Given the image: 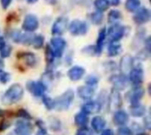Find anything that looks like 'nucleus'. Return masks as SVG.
I'll list each match as a JSON object with an SVG mask.
<instances>
[{"label": "nucleus", "instance_id": "nucleus-36", "mask_svg": "<svg viewBox=\"0 0 151 135\" xmlns=\"http://www.w3.org/2000/svg\"><path fill=\"white\" fill-rule=\"evenodd\" d=\"M82 51H83L85 54L90 55V56H93V55H95V54H97L96 50V47L93 46V45H90V46H88V47H85V48L83 49Z\"/></svg>", "mask_w": 151, "mask_h": 135}, {"label": "nucleus", "instance_id": "nucleus-1", "mask_svg": "<svg viewBox=\"0 0 151 135\" xmlns=\"http://www.w3.org/2000/svg\"><path fill=\"white\" fill-rule=\"evenodd\" d=\"M24 95V89L19 84L12 85L3 96L2 102L4 104H12L19 102Z\"/></svg>", "mask_w": 151, "mask_h": 135}, {"label": "nucleus", "instance_id": "nucleus-39", "mask_svg": "<svg viewBox=\"0 0 151 135\" xmlns=\"http://www.w3.org/2000/svg\"><path fill=\"white\" fill-rule=\"evenodd\" d=\"M101 135H114V133H113V131L111 130V129H106V130H104V131L102 132Z\"/></svg>", "mask_w": 151, "mask_h": 135}, {"label": "nucleus", "instance_id": "nucleus-13", "mask_svg": "<svg viewBox=\"0 0 151 135\" xmlns=\"http://www.w3.org/2000/svg\"><path fill=\"white\" fill-rule=\"evenodd\" d=\"M85 73L86 72L83 67L75 65V66L72 67L71 69H69V71L67 73V76L71 80L77 81V80H80L84 76Z\"/></svg>", "mask_w": 151, "mask_h": 135}, {"label": "nucleus", "instance_id": "nucleus-43", "mask_svg": "<svg viewBox=\"0 0 151 135\" xmlns=\"http://www.w3.org/2000/svg\"><path fill=\"white\" fill-rule=\"evenodd\" d=\"M4 61L0 58V71H2V70L4 69Z\"/></svg>", "mask_w": 151, "mask_h": 135}, {"label": "nucleus", "instance_id": "nucleus-11", "mask_svg": "<svg viewBox=\"0 0 151 135\" xmlns=\"http://www.w3.org/2000/svg\"><path fill=\"white\" fill-rule=\"evenodd\" d=\"M129 79L134 85H140L144 80V72L141 66L134 67L129 73Z\"/></svg>", "mask_w": 151, "mask_h": 135}, {"label": "nucleus", "instance_id": "nucleus-10", "mask_svg": "<svg viewBox=\"0 0 151 135\" xmlns=\"http://www.w3.org/2000/svg\"><path fill=\"white\" fill-rule=\"evenodd\" d=\"M134 58L130 55H125L119 63V69L121 71L122 75L126 76L129 74L131 70L134 68Z\"/></svg>", "mask_w": 151, "mask_h": 135}, {"label": "nucleus", "instance_id": "nucleus-18", "mask_svg": "<svg viewBox=\"0 0 151 135\" xmlns=\"http://www.w3.org/2000/svg\"><path fill=\"white\" fill-rule=\"evenodd\" d=\"M31 126L25 121H19L16 124L15 134L16 135H30L31 134Z\"/></svg>", "mask_w": 151, "mask_h": 135}, {"label": "nucleus", "instance_id": "nucleus-8", "mask_svg": "<svg viewBox=\"0 0 151 135\" xmlns=\"http://www.w3.org/2000/svg\"><path fill=\"white\" fill-rule=\"evenodd\" d=\"M150 19V11L147 7H140L134 15V21L137 25H144Z\"/></svg>", "mask_w": 151, "mask_h": 135}, {"label": "nucleus", "instance_id": "nucleus-17", "mask_svg": "<svg viewBox=\"0 0 151 135\" xmlns=\"http://www.w3.org/2000/svg\"><path fill=\"white\" fill-rule=\"evenodd\" d=\"M78 95L83 100H89L95 95V90L89 86H81L78 88Z\"/></svg>", "mask_w": 151, "mask_h": 135}, {"label": "nucleus", "instance_id": "nucleus-29", "mask_svg": "<svg viewBox=\"0 0 151 135\" xmlns=\"http://www.w3.org/2000/svg\"><path fill=\"white\" fill-rule=\"evenodd\" d=\"M12 52V47L11 45L7 44L4 41L0 42V55L2 57L5 58L8 57L11 55Z\"/></svg>", "mask_w": 151, "mask_h": 135}, {"label": "nucleus", "instance_id": "nucleus-31", "mask_svg": "<svg viewBox=\"0 0 151 135\" xmlns=\"http://www.w3.org/2000/svg\"><path fill=\"white\" fill-rule=\"evenodd\" d=\"M90 19H91L92 23L95 24V25H100V24H102V22L104 20V12H100V11H96L91 13Z\"/></svg>", "mask_w": 151, "mask_h": 135}, {"label": "nucleus", "instance_id": "nucleus-15", "mask_svg": "<svg viewBox=\"0 0 151 135\" xmlns=\"http://www.w3.org/2000/svg\"><path fill=\"white\" fill-rule=\"evenodd\" d=\"M143 96H144V89L142 87L137 86L131 92H129V101L131 102L132 104L138 103Z\"/></svg>", "mask_w": 151, "mask_h": 135}, {"label": "nucleus", "instance_id": "nucleus-35", "mask_svg": "<svg viewBox=\"0 0 151 135\" xmlns=\"http://www.w3.org/2000/svg\"><path fill=\"white\" fill-rule=\"evenodd\" d=\"M116 135H134V134H133V132H132L128 127L122 126V127H120V128H119V129H118Z\"/></svg>", "mask_w": 151, "mask_h": 135}, {"label": "nucleus", "instance_id": "nucleus-37", "mask_svg": "<svg viewBox=\"0 0 151 135\" xmlns=\"http://www.w3.org/2000/svg\"><path fill=\"white\" fill-rule=\"evenodd\" d=\"M76 135H93V133H92V131L89 128L81 127V129L78 130Z\"/></svg>", "mask_w": 151, "mask_h": 135}, {"label": "nucleus", "instance_id": "nucleus-34", "mask_svg": "<svg viewBox=\"0 0 151 135\" xmlns=\"http://www.w3.org/2000/svg\"><path fill=\"white\" fill-rule=\"evenodd\" d=\"M10 80H11V75H10L8 73L4 72V71H3V70L0 71V82L5 84V83H7Z\"/></svg>", "mask_w": 151, "mask_h": 135}, {"label": "nucleus", "instance_id": "nucleus-23", "mask_svg": "<svg viewBox=\"0 0 151 135\" xmlns=\"http://www.w3.org/2000/svg\"><path fill=\"white\" fill-rule=\"evenodd\" d=\"M145 112H146L145 106L140 104L139 103L131 104V106H130V113L134 117H138V118L142 117L145 115Z\"/></svg>", "mask_w": 151, "mask_h": 135}, {"label": "nucleus", "instance_id": "nucleus-26", "mask_svg": "<svg viewBox=\"0 0 151 135\" xmlns=\"http://www.w3.org/2000/svg\"><path fill=\"white\" fill-rule=\"evenodd\" d=\"M122 19V14L121 11L116 9L111 10L108 13V22L111 24H117L118 21H119Z\"/></svg>", "mask_w": 151, "mask_h": 135}, {"label": "nucleus", "instance_id": "nucleus-44", "mask_svg": "<svg viewBox=\"0 0 151 135\" xmlns=\"http://www.w3.org/2000/svg\"><path fill=\"white\" fill-rule=\"evenodd\" d=\"M27 1L28 4H35V3H36L38 0H27Z\"/></svg>", "mask_w": 151, "mask_h": 135}, {"label": "nucleus", "instance_id": "nucleus-41", "mask_svg": "<svg viewBox=\"0 0 151 135\" xmlns=\"http://www.w3.org/2000/svg\"><path fill=\"white\" fill-rule=\"evenodd\" d=\"M45 1H46L49 4H52V5H53V4H56L58 3V0H45Z\"/></svg>", "mask_w": 151, "mask_h": 135}, {"label": "nucleus", "instance_id": "nucleus-40", "mask_svg": "<svg viewBox=\"0 0 151 135\" xmlns=\"http://www.w3.org/2000/svg\"><path fill=\"white\" fill-rule=\"evenodd\" d=\"M110 4H112L113 6H118L120 4V0H108Z\"/></svg>", "mask_w": 151, "mask_h": 135}, {"label": "nucleus", "instance_id": "nucleus-27", "mask_svg": "<svg viewBox=\"0 0 151 135\" xmlns=\"http://www.w3.org/2000/svg\"><path fill=\"white\" fill-rule=\"evenodd\" d=\"M125 7L129 12H135L141 7V0H127Z\"/></svg>", "mask_w": 151, "mask_h": 135}, {"label": "nucleus", "instance_id": "nucleus-25", "mask_svg": "<svg viewBox=\"0 0 151 135\" xmlns=\"http://www.w3.org/2000/svg\"><path fill=\"white\" fill-rule=\"evenodd\" d=\"M74 122L77 126H79L81 127H85L88 123V117L86 113L81 111L75 115Z\"/></svg>", "mask_w": 151, "mask_h": 135}, {"label": "nucleus", "instance_id": "nucleus-5", "mask_svg": "<svg viewBox=\"0 0 151 135\" xmlns=\"http://www.w3.org/2000/svg\"><path fill=\"white\" fill-rule=\"evenodd\" d=\"M68 29L73 35H85L88 33V26L85 21L80 19H73L68 25Z\"/></svg>", "mask_w": 151, "mask_h": 135}, {"label": "nucleus", "instance_id": "nucleus-2", "mask_svg": "<svg viewBox=\"0 0 151 135\" xmlns=\"http://www.w3.org/2000/svg\"><path fill=\"white\" fill-rule=\"evenodd\" d=\"M74 99V93L73 90L68 89L60 96L54 100V109L58 111H65L72 104Z\"/></svg>", "mask_w": 151, "mask_h": 135}, {"label": "nucleus", "instance_id": "nucleus-9", "mask_svg": "<svg viewBox=\"0 0 151 135\" xmlns=\"http://www.w3.org/2000/svg\"><path fill=\"white\" fill-rule=\"evenodd\" d=\"M27 90L35 96H42L45 93L46 87L41 81H28L27 83Z\"/></svg>", "mask_w": 151, "mask_h": 135}, {"label": "nucleus", "instance_id": "nucleus-24", "mask_svg": "<svg viewBox=\"0 0 151 135\" xmlns=\"http://www.w3.org/2000/svg\"><path fill=\"white\" fill-rule=\"evenodd\" d=\"M122 51V47L119 42H111L108 47V56L116 57L119 55Z\"/></svg>", "mask_w": 151, "mask_h": 135}, {"label": "nucleus", "instance_id": "nucleus-38", "mask_svg": "<svg viewBox=\"0 0 151 135\" xmlns=\"http://www.w3.org/2000/svg\"><path fill=\"white\" fill-rule=\"evenodd\" d=\"M0 2H1L2 8L5 10V9H7L10 6V4H12V0H0Z\"/></svg>", "mask_w": 151, "mask_h": 135}, {"label": "nucleus", "instance_id": "nucleus-6", "mask_svg": "<svg viewBox=\"0 0 151 135\" xmlns=\"http://www.w3.org/2000/svg\"><path fill=\"white\" fill-rule=\"evenodd\" d=\"M39 27V20L34 14H27L24 18L22 23V29L27 33H32Z\"/></svg>", "mask_w": 151, "mask_h": 135}, {"label": "nucleus", "instance_id": "nucleus-22", "mask_svg": "<svg viewBox=\"0 0 151 135\" xmlns=\"http://www.w3.org/2000/svg\"><path fill=\"white\" fill-rule=\"evenodd\" d=\"M91 126L96 133H100L104 129L106 126V121L102 117H95L91 121Z\"/></svg>", "mask_w": 151, "mask_h": 135}, {"label": "nucleus", "instance_id": "nucleus-28", "mask_svg": "<svg viewBox=\"0 0 151 135\" xmlns=\"http://www.w3.org/2000/svg\"><path fill=\"white\" fill-rule=\"evenodd\" d=\"M94 5H95L96 9L97 10V11L104 12L109 9L111 4L108 0H95Z\"/></svg>", "mask_w": 151, "mask_h": 135}, {"label": "nucleus", "instance_id": "nucleus-20", "mask_svg": "<svg viewBox=\"0 0 151 135\" xmlns=\"http://www.w3.org/2000/svg\"><path fill=\"white\" fill-rule=\"evenodd\" d=\"M106 35H107L106 34V28L105 27H103L102 29H100L99 34H98V37H97L96 45L95 46L97 54H100L103 51L104 45V42H105V39H106Z\"/></svg>", "mask_w": 151, "mask_h": 135}, {"label": "nucleus", "instance_id": "nucleus-7", "mask_svg": "<svg viewBox=\"0 0 151 135\" xmlns=\"http://www.w3.org/2000/svg\"><path fill=\"white\" fill-rule=\"evenodd\" d=\"M68 27V19L65 17H58L53 23L51 27V33L54 35L63 34Z\"/></svg>", "mask_w": 151, "mask_h": 135}, {"label": "nucleus", "instance_id": "nucleus-21", "mask_svg": "<svg viewBox=\"0 0 151 135\" xmlns=\"http://www.w3.org/2000/svg\"><path fill=\"white\" fill-rule=\"evenodd\" d=\"M20 58L22 59L23 63L29 67H34L37 63L36 57L35 56L34 53H31V52L22 53V55L20 56Z\"/></svg>", "mask_w": 151, "mask_h": 135}, {"label": "nucleus", "instance_id": "nucleus-33", "mask_svg": "<svg viewBox=\"0 0 151 135\" xmlns=\"http://www.w3.org/2000/svg\"><path fill=\"white\" fill-rule=\"evenodd\" d=\"M86 83H87L89 87H92V88H93V86L97 85V83H98V79H97V77L94 76V75H89V76H88L87 79H86Z\"/></svg>", "mask_w": 151, "mask_h": 135}, {"label": "nucleus", "instance_id": "nucleus-14", "mask_svg": "<svg viewBox=\"0 0 151 135\" xmlns=\"http://www.w3.org/2000/svg\"><path fill=\"white\" fill-rule=\"evenodd\" d=\"M101 107L102 106L98 102L90 101V102L86 103L82 106L81 110H82V112H84L88 115V114H93V113L99 112L101 111Z\"/></svg>", "mask_w": 151, "mask_h": 135}, {"label": "nucleus", "instance_id": "nucleus-45", "mask_svg": "<svg viewBox=\"0 0 151 135\" xmlns=\"http://www.w3.org/2000/svg\"><path fill=\"white\" fill-rule=\"evenodd\" d=\"M3 114H4V112H3V111H1V110H0V116H2Z\"/></svg>", "mask_w": 151, "mask_h": 135}, {"label": "nucleus", "instance_id": "nucleus-4", "mask_svg": "<svg viewBox=\"0 0 151 135\" xmlns=\"http://www.w3.org/2000/svg\"><path fill=\"white\" fill-rule=\"evenodd\" d=\"M49 47L55 57H60L66 48V42L59 36L54 37L50 40V45Z\"/></svg>", "mask_w": 151, "mask_h": 135}, {"label": "nucleus", "instance_id": "nucleus-32", "mask_svg": "<svg viewBox=\"0 0 151 135\" xmlns=\"http://www.w3.org/2000/svg\"><path fill=\"white\" fill-rule=\"evenodd\" d=\"M42 102H43L45 107H46L48 110H52V109H54V100H52V99L50 98L49 96H44L43 98H42Z\"/></svg>", "mask_w": 151, "mask_h": 135}, {"label": "nucleus", "instance_id": "nucleus-12", "mask_svg": "<svg viewBox=\"0 0 151 135\" xmlns=\"http://www.w3.org/2000/svg\"><path fill=\"white\" fill-rule=\"evenodd\" d=\"M109 106L111 111H115L121 106V96L119 92L113 89L109 96Z\"/></svg>", "mask_w": 151, "mask_h": 135}, {"label": "nucleus", "instance_id": "nucleus-3", "mask_svg": "<svg viewBox=\"0 0 151 135\" xmlns=\"http://www.w3.org/2000/svg\"><path fill=\"white\" fill-rule=\"evenodd\" d=\"M127 27L121 26L119 24H113L111 25L108 31H106V34H108L111 42H119L120 39H122L125 34H127Z\"/></svg>", "mask_w": 151, "mask_h": 135}, {"label": "nucleus", "instance_id": "nucleus-19", "mask_svg": "<svg viewBox=\"0 0 151 135\" xmlns=\"http://www.w3.org/2000/svg\"><path fill=\"white\" fill-rule=\"evenodd\" d=\"M111 81L113 83L116 90L124 89L127 84V81L124 75H114L111 78Z\"/></svg>", "mask_w": 151, "mask_h": 135}, {"label": "nucleus", "instance_id": "nucleus-42", "mask_svg": "<svg viewBox=\"0 0 151 135\" xmlns=\"http://www.w3.org/2000/svg\"><path fill=\"white\" fill-rule=\"evenodd\" d=\"M36 135H50V134H48L44 130H40V131H38V132H37Z\"/></svg>", "mask_w": 151, "mask_h": 135}, {"label": "nucleus", "instance_id": "nucleus-30", "mask_svg": "<svg viewBox=\"0 0 151 135\" xmlns=\"http://www.w3.org/2000/svg\"><path fill=\"white\" fill-rule=\"evenodd\" d=\"M43 43H44V38L42 35L35 34L33 36L31 45H33V47L35 49H41L43 46Z\"/></svg>", "mask_w": 151, "mask_h": 135}, {"label": "nucleus", "instance_id": "nucleus-16", "mask_svg": "<svg viewBox=\"0 0 151 135\" xmlns=\"http://www.w3.org/2000/svg\"><path fill=\"white\" fill-rule=\"evenodd\" d=\"M128 114L125 111H117L113 116V122L117 126H124L128 122Z\"/></svg>", "mask_w": 151, "mask_h": 135}]
</instances>
